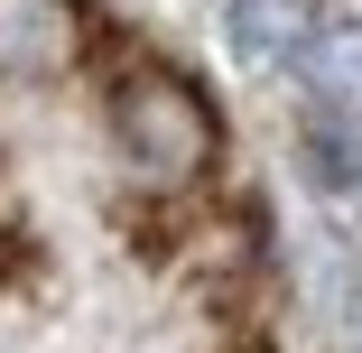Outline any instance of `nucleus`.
Listing matches in <instances>:
<instances>
[{
    "instance_id": "nucleus-1",
    "label": "nucleus",
    "mask_w": 362,
    "mask_h": 353,
    "mask_svg": "<svg viewBox=\"0 0 362 353\" xmlns=\"http://www.w3.org/2000/svg\"><path fill=\"white\" fill-rule=\"evenodd\" d=\"M112 139L149 186H186L214 158V103L186 75H168V65H139L121 84V103H112Z\"/></svg>"
},
{
    "instance_id": "nucleus-2",
    "label": "nucleus",
    "mask_w": 362,
    "mask_h": 353,
    "mask_svg": "<svg viewBox=\"0 0 362 353\" xmlns=\"http://www.w3.org/2000/svg\"><path fill=\"white\" fill-rule=\"evenodd\" d=\"M298 112L325 177H362V28H325L298 47Z\"/></svg>"
},
{
    "instance_id": "nucleus-3",
    "label": "nucleus",
    "mask_w": 362,
    "mask_h": 353,
    "mask_svg": "<svg viewBox=\"0 0 362 353\" xmlns=\"http://www.w3.org/2000/svg\"><path fill=\"white\" fill-rule=\"evenodd\" d=\"M75 56H84V10L75 0H0V75L10 84L65 75Z\"/></svg>"
},
{
    "instance_id": "nucleus-4",
    "label": "nucleus",
    "mask_w": 362,
    "mask_h": 353,
    "mask_svg": "<svg viewBox=\"0 0 362 353\" xmlns=\"http://www.w3.org/2000/svg\"><path fill=\"white\" fill-rule=\"evenodd\" d=\"M298 37H307V10H298V0H242V19H233V56L242 65H279Z\"/></svg>"
}]
</instances>
